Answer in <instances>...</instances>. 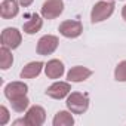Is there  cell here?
Listing matches in <instances>:
<instances>
[{"label": "cell", "mask_w": 126, "mask_h": 126, "mask_svg": "<svg viewBox=\"0 0 126 126\" xmlns=\"http://www.w3.org/2000/svg\"><path fill=\"white\" fill-rule=\"evenodd\" d=\"M65 104H67V108L73 114H83L89 107V96H88V94L71 92L68 95Z\"/></svg>", "instance_id": "cell-1"}, {"label": "cell", "mask_w": 126, "mask_h": 126, "mask_svg": "<svg viewBox=\"0 0 126 126\" xmlns=\"http://www.w3.org/2000/svg\"><path fill=\"white\" fill-rule=\"evenodd\" d=\"M27 91H28V86L24 82H12V83L6 85V88H5V96L9 101H12V99L25 96Z\"/></svg>", "instance_id": "cell-8"}, {"label": "cell", "mask_w": 126, "mask_h": 126, "mask_svg": "<svg viewBox=\"0 0 126 126\" xmlns=\"http://www.w3.org/2000/svg\"><path fill=\"white\" fill-rule=\"evenodd\" d=\"M22 42V36L16 28H5L2 31V46L9 49H16Z\"/></svg>", "instance_id": "cell-6"}, {"label": "cell", "mask_w": 126, "mask_h": 126, "mask_svg": "<svg viewBox=\"0 0 126 126\" xmlns=\"http://www.w3.org/2000/svg\"><path fill=\"white\" fill-rule=\"evenodd\" d=\"M64 11L62 0H46L42 6V16L45 19H55Z\"/></svg>", "instance_id": "cell-3"}, {"label": "cell", "mask_w": 126, "mask_h": 126, "mask_svg": "<svg viewBox=\"0 0 126 126\" xmlns=\"http://www.w3.org/2000/svg\"><path fill=\"white\" fill-rule=\"evenodd\" d=\"M59 33L64 36V37H68V39H76L82 34L83 31V25L80 21H74V19H67L64 22H61L59 27H58Z\"/></svg>", "instance_id": "cell-4"}, {"label": "cell", "mask_w": 126, "mask_h": 126, "mask_svg": "<svg viewBox=\"0 0 126 126\" xmlns=\"http://www.w3.org/2000/svg\"><path fill=\"white\" fill-rule=\"evenodd\" d=\"M122 16H123V19L126 21V6H123V9H122Z\"/></svg>", "instance_id": "cell-21"}, {"label": "cell", "mask_w": 126, "mask_h": 126, "mask_svg": "<svg viewBox=\"0 0 126 126\" xmlns=\"http://www.w3.org/2000/svg\"><path fill=\"white\" fill-rule=\"evenodd\" d=\"M73 123L74 119L68 111H58L53 117V126H71Z\"/></svg>", "instance_id": "cell-15"}, {"label": "cell", "mask_w": 126, "mask_h": 126, "mask_svg": "<svg viewBox=\"0 0 126 126\" xmlns=\"http://www.w3.org/2000/svg\"><path fill=\"white\" fill-rule=\"evenodd\" d=\"M18 3L19 2H16V0H3L2 6H0V15H2V18L11 19V18L16 16L18 11H19Z\"/></svg>", "instance_id": "cell-12"}, {"label": "cell", "mask_w": 126, "mask_h": 126, "mask_svg": "<svg viewBox=\"0 0 126 126\" xmlns=\"http://www.w3.org/2000/svg\"><path fill=\"white\" fill-rule=\"evenodd\" d=\"M114 77L117 82H126V61H122L114 70Z\"/></svg>", "instance_id": "cell-18"}, {"label": "cell", "mask_w": 126, "mask_h": 126, "mask_svg": "<svg viewBox=\"0 0 126 126\" xmlns=\"http://www.w3.org/2000/svg\"><path fill=\"white\" fill-rule=\"evenodd\" d=\"M28 98L27 96H21V98H16V99H12L11 101V105H12V110H15L16 113H22L24 110L28 108Z\"/></svg>", "instance_id": "cell-17"}, {"label": "cell", "mask_w": 126, "mask_h": 126, "mask_svg": "<svg viewBox=\"0 0 126 126\" xmlns=\"http://www.w3.org/2000/svg\"><path fill=\"white\" fill-rule=\"evenodd\" d=\"M8 120H9V111H8V108L5 105H2L0 107V126L6 125Z\"/></svg>", "instance_id": "cell-19"}, {"label": "cell", "mask_w": 126, "mask_h": 126, "mask_svg": "<svg viewBox=\"0 0 126 126\" xmlns=\"http://www.w3.org/2000/svg\"><path fill=\"white\" fill-rule=\"evenodd\" d=\"M42 68H43V62H40V61L30 62V64H27L21 70V77L22 79H34L42 73Z\"/></svg>", "instance_id": "cell-14"}, {"label": "cell", "mask_w": 126, "mask_h": 126, "mask_svg": "<svg viewBox=\"0 0 126 126\" xmlns=\"http://www.w3.org/2000/svg\"><path fill=\"white\" fill-rule=\"evenodd\" d=\"M42 25H43V19L37 14H30L28 19L24 22V33H27V34H36L37 31H40Z\"/></svg>", "instance_id": "cell-13"}, {"label": "cell", "mask_w": 126, "mask_h": 126, "mask_svg": "<svg viewBox=\"0 0 126 126\" xmlns=\"http://www.w3.org/2000/svg\"><path fill=\"white\" fill-rule=\"evenodd\" d=\"M45 73L47 79H59L64 74V64L59 59H50L45 67Z\"/></svg>", "instance_id": "cell-11"}, {"label": "cell", "mask_w": 126, "mask_h": 126, "mask_svg": "<svg viewBox=\"0 0 126 126\" xmlns=\"http://www.w3.org/2000/svg\"><path fill=\"white\" fill-rule=\"evenodd\" d=\"M70 91H71L70 83H67V82H55L53 85H50L46 89V95L53 98V99H62L70 94Z\"/></svg>", "instance_id": "cell-9"}, {"label": "cell", "mask_w": 126, "mask_h": 126, "mask_svg": "<svg viewBox=\"0 0 126 126\" xmlns=\"http://www.w3.org/2000/svg\"><path fill=\"white\" fill-rule=\"evenodd\" d=\"M91 76H92V70H89L86 67H82V65H76L67 73V79L70 82H85Z\"/></svg>", "instance_id": "cell-10"}, {"label": "cell", "mask_w": 126, "mask_h": 126, "mask_svg": "<svg viewBox=\"0 0 126 126\" xmlns=\"http://www.w3.org/2000/svg\"><path fill=\"white\" fill-rule=\"evenodd\" d=\"M58 45H59L58 37L47 34V36H43V37L37 42L36 50H37L39 55H50V53H53V52L56 50Z\"/></svg>", "instance_id": "cell-5"}, {"label": "cell", "mask_w": 126, "mask_h": 126, "mask_svg": "<svg viewBox=\"0 0 126 126\" xmlns=\"http://www.w3.org/2000/svg\"><path fill=\"white\" fill-rule=\"evenodd\" d=\"M45 119H46V111L40 105L30 107L25 117H24L25 125H28V126H40V125H43Z\"/></svg>", "instance_id": "cell-7"}, {"label": "cell", "mask_w": 126, "mask_h": 126, "mask_svg": "<svg viewBox=\"0 0 126 126\" xmlns=\"http://www.w3.org/2000/svg\"><path fill=\"white\" fill-rule=\"evenodd\" d=\"M18 2H19V5H22L24 8H27V6H30L33 3V0H18Z\"/></svg>", "instance_id": "cell-20"}, {"label": "cell", "mask_w": 126, "mask_h": 126, "mask_svg": "<svg viewBox=\"0 0 126 126\" xmlns=\"http://www.w3.org/2000/svg\"><path fill=\"white\" fill-rule=\"evenodd\" d=\"M14 62V56H12V52L9 47L6 46H2L0 49V68L2 70H8Z\"/></svg>", "instance_id": "cell-16"}, {"label": "cell", "mask_w": 126, "mask_h": 126, "mask_svg": "<svg viewBox=\"0 0 126 126\" xmlns=\"http://www.w3.org/2000/svg\"><path fill=\"white\" fill-rule=\"evenodd\" d=\"M114 12V2L111 0H102V2L95 3V6L92 8V14H91V21L95 22H101L104 19H107L108 16H111V14Z\"/></svg>", "instance_id": "cell-2"}]
</instances>
